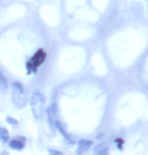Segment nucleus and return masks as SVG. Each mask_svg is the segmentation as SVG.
<instances>
[{
	"label": "nucleus",
	"mask_w": 148,
	"mask_h": 155,
	"mask_svg": "<svg viewBox=\"0 0 148 155\" xmlns=\"http://www.w3.org/2000/svg\"><path fill=\"white\" fill-rule=\"evenodd\" d=\"M11 97L12 102L18 109H22L27 104V96L23 85L18 81L11 83Z\"/></svg>",
	"instance_id": "obj_1"
},
{
	"label": "nucleus",
	"mask_w": 148,
	"mask_h": 155,
	"mask_svg": "<svg viewBox=\"0 0 148 155\" xmlns=\"http://www.w3.org/2000/svg\"><path fill=\"white\" fill-rule=\"evenodd\" d=\"M32 114L35 119H41L45 112V98L38 92L33 93L30 99Z\"/></svg>",
	"instance_id": "obj_2"
},
{
	"label": "nucleus",
	"mask_w": 148,
	"mask_h": 155,
	"mask_svg": "<svg viewBox=\"0 0 148 155\" xmlns=\"http://www.w3.org/2000/svg\"><path fill=\"white\" fill-rule=\"evenodd\" d=\"M45 58H47V52L44 49L41 48L35 52V54L30 58V60L26 63V71L28 75L35 74L38 68L44 63Z\"/></svg>",
	"instance_id": "obj_3"
},
{
	"label": "nucleus",
	"mask_w": 148,
	"mask_h": 155,
	"mask_svg": "<svg viewBox=\"0 0 148 155\" xmlns=\"http://www.w3.org/2000/svg\"><path fill=\"white\" fill-rule=\"evenodd\" d=\"M94 145V142L90 139H80L78 141V147H77V153L84 154L91 149Z\"/></svg>",
	"instance_id": "obj_4"
},
{
	"label": "nucleus",
	"mask_w": 148,
	"mask_h": 155,
	"mask_svg": "<svg viewBox=\"0 0 148 155\" xmlns=\"http://www.w3.org/2000/svg\"><path fill=\"white\" fill-rule=\"evenodd\" d=\"M8 145L11 149L14 150H22L24 146H25V138L22 137V136H18V137H15L13 139H11L10 141L8 142Z\"/></svg>",
	"instance_id": "obj_5"
},
{
	"label": "nucleus",
	"mask_w": 148,
	"mask_h": 155,
	"mask_svg": "<svg viewBox=\"0 0 148 155\" xmlns=\"http://www.w3.org/2000/svg\"><path fill=\"white\" fill-rule=\"evenodd\" d=\"M109 149H110V145L107 144V143H99L98 145H96L94 148V153L95 154H98V155H105L109 152Z\"/></svg>",
	"instance_id": "obj_6"
},
{
	"label": "nucleus",
	"mask_w": 148,
	"mask_h": 155,
	"mask_svg": "<svg viewBox=\"0 0 148 155\" xmlns=\"http://www.w3.org/2000/svg\"><path fill=\"white\" fill-rule=\"evenodd\" d=\"M55 125H57V127H58V129L60 130V132L61 133V135H64V139L69 142V143H74V140L72 139V137L67 134V133L66 132V130H64L63 127H61V122H58V121H57L55 122Z\"/></svg>",
	"instance_id": "obj_7"
},
{
	"label": "nucleus",
	"mask_w": 148,
	"mask_h": 155,
	"mask_svg": "<svg viewBox=\"0 0 148 155\" xmlns=\"http://www.w3.org/2000/svg\"><path fill=\"white\" fill-rule=\"evenodd\" d=\"M8 91V84L7 80L5 79V77L2 75V73L0 72V93H6Z\"/></svg>",
	"instance_id": "obj_8"
},
{
	"label": "nucleus",
	"mask_w": 148,
	"mask_h": 155,
	"mask_svg": "<svg viewBox=\"0 0 148 155\" xmlns=\"http://www.w3.org/2000/svg\"><path fill=\"white\" fill-rule=\"evenodd\" d=\"M9 141V132L6 128L0 127V142H8Z\"/></svg>",
	"instance_id": "obj_9"
},
{
	"label": "nucleus",
	"mask_w": 148,
	"mask_h": 155,
	"mask_svg": "<svg viewBox=\"0 0 148 155\" xmlns=\"http://www.w3.org/2000/svg\"><path fill=\"white\" fill-rule=\"evenodd\" d=\"M114 144L116 145L117 149H118L119 151H122L123 148H124L125 141H124V139L121 138V137H117V138L114 139Z\"/></svg>",
	"instance_id": "obj_10"
},
{
	"label": "nucleus",
	"mask_w": 148,
	"mask_h": 155,
	"mask_svg": "<svg viewBox=\"0 0 148 155\" xmlns=\"http://www.w3.org/2000/svg\"><path fill=\"white\" fill-rule=\"evenodd\" d=\"M6 122H8L9 124H12V125H13V124H14V125H17V124H18V121L13 119V118H11V117L6 118Z\"/></svg>",
	"instance_id": "obj_11"
},
{
	"label": "nucleus",
	"mask_w": 148,
	"mask_h": 155,
	"mask_svg": "<svg viewBox=\"0 0 148 155\" xmlns=\"http://www.w3.org/2000/svg\"><path fill=\"white\" fill-rule=\"evenodd\" d=\"M48 152L51 154H55V155H63V153L61 152V151H58V150H54V149H49Z\"/></svg>",
	"instance_id": "obj_12"
},
{
	"label": "nucleus",
	"mask_w": 148,
	"mask_h": 155,
	"mask_svg": "<svg viewBox=\"0 0 148 155\" xmlns=\"http://www.w3.org/2000/svg\"><path fill=\"white\" fill-rule=\"evenodd\" d=\"M146 1H148V0H146Z\"/></svg>",
	"instance_id": "obj_13"
}]
</instances>
